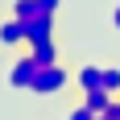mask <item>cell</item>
Masks as SVG:
<instances>
[{"mask_svg": "<svg viewBox=\"0 0 120 120\" xmlns=\"http://www.w3.org/2000/svg\"><path fill=\"white\" fill-rule=\"evenodd\" d=\"M71 83V75H66V66H58V62H50V66H37V79H33V95H58L62 87Z\"/></svg>", "mask_w": 120, "mask_h": 120, "instance_id": "cell-1", "label": "cell"}, {"mask_svg": "<svg viewBox=\"0 0 120 120\" xmlns=\"http://www.w3.org/2000/svg\"><path fill=\"white\" fill-rule=\"evenodd\" d=\"M37 79V58L33 54H25V58L12 62V71H8V87H17V91H29Z\"/></svg>", "mask_w": 120, "mask_h": 120, "instance_id": "cell-2", "label": "cell"}, {"mask_svg": "<svg viewBox=\"0 0 120 120\" xmlns=\"http://www.w3.org/2000/svg\"><path fill=\"white\" fill-rule=\"evenodd\" d=\"M46 37H54V12H37L33 21H25V41L29 46L46 41Z\"/></svg>", "mask_w": 120, "mask_h": 120, "instance_id": "cell-3", "label": "cell"}, {"mask_svg": "<svg viewBox=\"0 0 120 120\" xmlns=\"http://www.w3.org/2000/svg\"><path fill=\"white\" fill-rule=\"evenodd\" d=\"M75 83H79V91H95V87H104V66H79Z\"/></svg>", "mask_w": 120, "mask_h": 120, "instance_id": "cell-4", "label": "cell"}, {"mask_svg": "<svg viewBox=\"0 0 120 120\" xmlns=\"http://www.w3.org/2000/svg\"><path fill=\"white\" fill-rule=\"evenodd\" d=\"M0 41H4V46H21V41H25V21L8 17V21L0 25Z\"/></svg>", "mask_w": 120, "mask_h": 120, "instance_id": "cell-5", "label": "cell"}, {"mask_svg": "<svg viewBox=\"0 0 120 120\" xmlns=\"http://www.w3.org/2000/svg\"><path fill=\"white\" fill-rule=\"evenodd\" d=\"M29 54L37 58V66H50V62H58V46H54V37H46V41L29 46Z\"/></svg>", "mask_w": 120, "mask_h": 120, "instance_id": "cell-6", "label": "cell"}, {"mask_svg": "<svg viewBox=\"0 0 120 120\" xmlns=\"http://www.w3.org/2000/svg\"><path fill=\"white\" fill-rule=\"evenodd\" d=\"M112 99H116V95H112V91H104V87H95V91H83V104H87L91 112H95V116H99L104 108H108Z\"/></svg>", "mask_w": 120, "mask_h": 120, "instance_id": "cell-7", "label": "cell"}, {"mask_svg": "<svg viewBox=\"0 0 120 120\" xmlns=\"http://www.w3.org/2000/svg\"><path fill=\"white\" fill-rule=\"evenodd\" d=\"M37 12H41L37 0H12V17H17V21H33Z\"/></svg>", "mask_w": 120, "mask_h": 120, "instance_id": "cell-8", "label": "cell"}, {"mask_svg": "<svg viewBox=\"0 0 120 120\" xmlns=\"http://www.w3.org/2000/svg\"><path fill=\"white\" fill-rule=\"evenodd\" d=\"M104 91L120 95V66H104Z\"/></svg>", "mask_w": 120, "mask_h": 120, "instance_id": "cell-9", "label": "cell"}, {"mask_svg": "<svg viewBox=\"0 0 120 120\" xmlns=\"http://www.w3.org/2000/svg\"><path fill=\"white\" fill-rule=\"evenodd\" d=\"M66 120H95V112L87 108V104H79V108H71V116Z\"/></svg>", "mask_w": 120, "mask_h": 120, "instance_id": "cell-10", "label": "cell"}, {"mask_svg": "<svg viewBox=\"0 0 120 120\" xmlns=\"http://www.w3.org/2000/svg\"><path fill=\"white\" fill-rule=\"evenodd\" d=\"M37 4H41V12H54V17H58V8H62V0H37Z\"/></svg>", "mask_w": 120, "mask_h": 120, "instance_id": "cell-11", "label": "cell"}, {"mask_svg": "<svg viewBox=\"0 0 120 120\" xmlns=\"http://www.w3.org/2000/svg\"><path fill=\"white\" fill-rule=\"evenodd\" d=\"M112 25H116V33H120V4L112 8Z\"/></svg>", "mask_w": 120, "mask_h": 120, "instance_id": "cell-12", "label": "cell"}]
</instances>
